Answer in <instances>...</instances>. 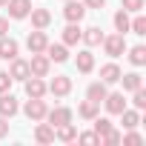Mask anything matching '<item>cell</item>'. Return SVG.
Here are the masks:
<instances>
[{"mask_svg": "<svg viewBox=\"0 0 146 146\" xmlns=\"http://www.w3.org/2000/svg\"><path fill=\"white\" fill-rule=\"evenodd\" d=\"M6 6H9V15H12L15 20H23V17L29 15V6H32V3H29V0H9Z\"/></svg>", "mask_w": 146, "mask_h": 146, "instance_id": "6da1fadb", "label": "cell"}, {"mask_svg": "<svg viewBox=\"0 0 146 146\" xmlns=\"http://www.w3.org/2000/svg\"><path fill=\"white\" fill-rule=\"evenodd\" d=\"M63 15H66V20L75 23V20H80V17L86 15V6H83V3H72V0H69L66 9H63Z\"/></svg>", "mask_w": 146, "mask_h": 146, "instance_id": "7a4b0ae2", "label": "cell"}, {"mask_svg": "<svg viewBox=\"0 0 146 146\" xmlns=\"http://www.w3.org/2000/svg\"><path fill=\"white\" fill-rule=\"evenodd\" d=\"M26 115H29L32 120H40V117L46 115V106H43V100H40V98L29 100V103H26Z\"/></svg>", "mask_w": 146, "mask_h": 146, "instance_id": "3957f363", "label": "cell"}, {"mask_svg": "<svg viewBox=\"0 0 146 146\" xmlns=\"http://www.w3.org/2000/svg\"><path fill=\"white\" fill-rule=\"evenodd\" d=\"M0 57H3V60H15V57H17V43L0 37Z\"/></svg>", "mask_w": 146, "mask_h": 146, "instance_id": "277c9868", "label": "cell"}, {"mask_svg": "<svg viewBox=\"0 0 146 146\" xmlns=\"http://www.w3.org/2000/svg\"><path fill=\"white\" fill-rule=\"evenodd\" d=\"M46 46H49V43H46V35H43V32H32V35H29V49H32L35 54H40Z\"/></svg>", "mask_w": 146, "mask_h": 146, "instance_id": "5b68a950", "label": "cell"}, {"mask_svg": "<svg viewBox=\"0 0 146 146\" xmlns=\"http://www.w3.org/2000/svg\"><path fill=\"white\" fill-rule=\"evenodd\" d=\"M49 20H52L49 9H35V12H32V26H37V29H46V26H49Z\"/></svg>", "mask_w": 146, "mask_h": 146, "instance_id": "8992f818", "label": "cell"}, {"mask_svg": "<svg viewBox=\"0 0 146 146\" xmlns=\"http://www.w3.org/2000/svg\"><path fill=\"white\" fill-rule=\"evenodd\" d=\"M123 49H126V43H123V35H115V37H109V40H106V52H109L112 57H117Z\"/></svg>", "mask_w": 146, "mask_h": 146, "instance_id": "52a82bcc", "label": "cell"}, {"mask_svg": "<svg viewBox=\"0 0 146 146\" xmlns=\"http://www.w3.org/2000/svg\"><path fill=\"white\" fill-rule=\"evenodd\" d=\"M103 100H106V109H109V112H115V115H120V112L126 109L123 95H109V98H103Z\"/></svg>", "mask_w": 146, "mask_h": 146, "instance_id": "ba28073f", "label": "cell"}, {"mask_svg": "<svg viewBox=\"0 0 146 146\" xmlns=\"http://www.w3.org/2000/svg\"><path fill=\"white\" fill-rule=\"evenodd\" d=\"M49 120H52V126H63V123L72 120V112H69V109H54V112L49 115Z\"/></svg>", "mask_w": 146, "mask_h": 146, "instance_id": "9c48e42d", "label": "cell"}, {"mask_svg": "<svg viewBox=\"0 0 146 146\" xmlns=\"http://www.w3.org/2000/svg\"><path fill=\"white\" fill-rule=\"evenodd\" d=\"M100 78H103L106 83H115V80H120V69H117L115 63H109V66L100 69Z\"/></svg>", "mask_w": 146, "mask_h": 146, "instance_id": "30bf717a", "label": "cell"}, {"mask_svg": "<svg viewBox=\"0 0 146 146\" xmlns=\"http://www.w3.org/2000/svg\"><path fill=\"white\" fill-rule=\"evenodd\" d=\"M17 112V100L12 95H3L0 98V115H15Z\"/></svg>", "mask_w": 146, "mask_h": 146, "instance_id": "8fae6325", "label": "cell"}, {"mask_svg": "<svg viewBox=\"0 0 146 146\" xmlns=\"http://www.w3.org/2000/svg\"><path fill=\"white\" fill-rule=\"evenodd\" d=\"M26 75H29V63H26V60H15V63H12V78L26 80Z\"/></svg>", "mask_w": 146, "mask_h": 146, "instance_id": "7c38bea8", "label": "cell"}, {"mask_svg": "<svg viewBox=\"0 0 146 146\" xmlns=\"http://www.w3.org/2000/svg\"><path fill=\"white\" fill-rule=\"evenodd\" d=\"M29 72H35V75H40V78H43L46 72H49V60H46V57H35V60L29 63Z\"/></svg>", "mask_w": 146, "mask_h": 146, "instance_id": "4fadbf2b", "label": "cell"}, {"mask_svg": "<svg viewBox=\"0 0 146 146\" xmlns=\"http://www.w3.org/2000/svg\"><path fill=\"white\" fill-rule=\"evenodd\" d=\"M92 66H95L92 52H80V54H78V69H80V72H92Z\"/></svg>", "mask_w": 146, "mask_h": 146, "instance_id": "5bb4252c", "label": "cell"}, {"mask_svg": "<svg viewBox=\"0 0 146 146\" xmlns=\"http://www.w3.org/2000/svg\"><path fill=\"white\" fill-rule=\"evenodd\" d=\"M69 89H72V80H69V78H54V80H52V92H54V95H66Z\"/></svg>", "mask_w": 146, "mask_h": 146, "instance_id": "9a60e30c", "label": "cell"}, {"mask_svg": "<svg viewBox=\"0 0 146 146\" xmlns=\"http://www.w3.org/2000/svg\"><path fill=\"white\" fill-rule=\"evenodd\" d=\"M26 92H29V98H43V92H46V86L37 80V78H32L29 83H26Z\"/></svg>", "mask_w": 146, "mask_h": 146, "instance_id": "2e32d148", "label": "cell"}, {"mask_svg": "<svg viewBox=\"0 0 146 146\" xmlns=\"http://www.w3.org/2000/svg\"><path fill=\"white\" fill-rule=\"evenodd\" d=\"M80 35H83V32H80V29H78L75 23L63 29V40H66V43H78V40H80Z\"/></svg>", "mask_w": 146, "mask_h": 146, "instance_id": "e0dca14e", "label": "cell"}, {"mask_svg": "<svg viewBox=\"0 0 146 146\" xmlns=\"http://www.w3.org/2000/svg\"><path fill=\"white\" fill-rule=\"evenodd\" d=\"M80 37H83V40H86L89 46H98V43L103 40V35H100V29H95V26H92V29H86V35H80Z\"/></svg>", "mask_w": 146, "mask_h": 146, "instance_id": "ac0fdd59", "label": "cell"}, {"mask_svg": "<svg viewBox=\"0 0 146 146\" xmlns=\"http://www.w3.org/2000/svg\"><path fill=\"white\" fill-rule=\"evenodd\" d=\"M46 49H49V60H54V63H63V60L69 57L63 46H46Z\"/></svg>", "mask_w": 146, "mask_h": 146, "instance_id": "d6986e66", "label": "cell"}, {"mask_svg": "<svg viewBox=\"0 0 146 146\" xmlns=\"http://www.w3.org/2000/svg\"><path fill=\"white\" fill-rule=\"evenodd\" d=\"M103 98H106V89H103V83H92V86H89V100L100 103Z\"/></svg>", "mask_w": 146, "mask_h": 146, "instance_id": "ffe728a7", "label": "cell"}, {"mask_svg": "<svg viewBox=\"0 0 146 146\" xmlns=\"http://www.w3.org/2000/svg\"><path fill=\"white\" fill-rule=\"evenodd\" d=\"M120 78H123V86H126V89H132V92L140 89V75H135V72H132V75H120Z\"/></svg>", "mask_w": 146, "mask_h": 146, "instance_id": "44dd1931", "label": "cell"}, {"mask_svg": "<svg viewBox=\"0 0 146 146\" xmlns=\"http://www.w3.org/2000/svg\"><path fill=\"white\" fill-rule=\"evenodd\" d=\"M115 26H117V32L123 35V32H129V17H126V12H117L115 15Z\"/></svg>", "mask_w": 146, "mask_h": 146, "instance_id": "7402d4cb", "label": "cell"}, {"mask_svg": "<svg viewBox=\"0 0 146 146\" xmlns=\"http://www.w3.org/2000/svg\"><path fill=\"white\" fill-rule=\"evenodd\" d=\"M132 63H135V66L146 63V49H143V46H135V49H132Z\"/></svg>", "mask_w": 146, "mask_h": 146, "instance_id": "603a6c76", "label": "cell"}, {"mask_svg": "<svg viewBox=\"0 0 146 146\" xmlns=\"http://www.w3.org/2000/svg\"><path fill=\"white\" fill-rule=\"evenodd\" d=\"M95 112H98V103H95V100H89V103L80 106V115H83V117H95Z\"/></svg>", "mask_w": 146, "mask_h": 146, "instance_id": "cb8c5ba5", "label": "cell"}, {"mask_svg": "<svg viewBox=\"0 0 146 146\" xmlns=\"http://www.w3.org/2000/svg\"><path fill=\"white\" fill-rule=\"evenodd\" d=\"M129 29H132L135 35H143V32H146V20H143V17H135V23H129Z\"/></svg>", "mask_w": 146, "mask_h": 146, "instance_id": "d4e9b609", "label": "cell"}, {"mask_svg": "<svg viewBox=\"0 0 146 146\" xmlns=\"http://www.w3.org/2000/svg\"><path fill=\"white\" fill-rule=\"evenodd\" d=\"M52 137H54V132H52L49 126H40V129H37V140H40V143H46V140H52Z\"/></svg>", "mask_w": 146, "mask_h": 146, "instance_id": "484cf974", "label": "cell"}, {"mask_svg": "<svg viewBox=\"0 0 146 146\" xmlns=\"http://www.w3.org/2000/svg\"><path fill=\"white\" fill-rule=\"evenodd\" d=\"M123 126H129V129L137 126V115L135 112H123Z\"/></svg>", "mask_w": 146, "mask_h": 146, "instance_id": "4316f807", "label": "cell"}, {"mask_svg": "<svg viewBox=\"0 0 146 146\" xmlns=\"http://www.w3.org/2000/svg\"><path fill=\"white\" fill-rule=\"evenodd\" d=\"M140 6H143V0H123V9L129 12H140Z\"/></svg>", "mask_w": 146, "mask_h": 146, "instance_id": "83f0119b", "label": "cell"}, {"mask_svg": "<svg viewBox=\"0 0 146 146\" xmlns=\"http://www.w3.org/2000/svg\"><path fill=\"white\" fill-rule=\"evenodd\" d=\"M60 137H63V140H72V137H75V129H72L69 123H63V129H60Z\"/></svg>", "mask_w": 146, "mask_h": 146, "instance_id": "f1b7e54d", "label": "cell"}, {"mask_svg": "<svg viewBox=\"0 0 146 146\" xmlns=\"http://www.w3.org/2000/svg\"><path fill=\"white\" fill-rule=\"evenodd\" d=\"M135 106H137V109H143V106H146V95H143L140 89H135Z\"/></svg>", "mask_w": 146, "mask_h": 146, "instance_id": "f546056e", "label": "cell"}, {"mask_svg": "<svg viewBox=\"0 0 146 146\" xmlns=\"http://www.w3.org/2000/svg\"><path fill=\"white\" fill-rule=\"evenodd\" d=\"M12 83V75H6V72H0V92H6Z\"/></svg>", "mask_w": 146, "mask_h": 146, "instance_id": "4dcf8cb0", "label": "cell"}, {"mask_svg": "<svg viewBox=\"0 0 146 146\" xmlns=\"http://www.w3.org/2000/svg\"><path fill=\"white\" fill-rule=\"evenodd\" d=\"M109 129H112V123H109V120H98V132H103V135H106Z\"/></svg>", "mask_w": 146, "mask_h": 146, "instance_id": "1f68e13d", "label": "cell"}, {"mask_svg": "<svg viewBox=\"0 0 146 146\" xmlns=\"http://www.w3.org/2000/svg\"><path fill=\"white\" fill-rule=\"evenodd\" d=\"M6 29H9V20L0 17V37H6Z\"/></svg>", "mask_w": 146, "mask_h": 146, "instance_id": "d6a6232c", "label": "cell"}, {"mask_svg": "<svg viewBox=\"0 0 146 146\" xmlns=\"http://www.w3.org/2000/svg\"><path fill=\"white\" fill-rule=\"evenodd\" d=\"M103 3H106V0H86V6H92V9H100Z\"/></svg>", "mask_w": 146, "mask_h": 146, "instance_id": "836d02e7", "label": "cell"}, {"mask_svg": "<svg viewBox=\"0 0 146 146\" xmlns=\"http://www.w3.org/2000/svg\"><path fill=\"white\" fill-rule=\"evenodd\" d=\"M6 132H9V126H6V120H3V117H0V137H3Z\"/></svg>", "mask_w": 146, "mask_h": 146, "instance_id": "e575fe53", "label": "cell"}, {"mask_svg": "<svg viewBox=\"0 0 146 146\" xmlns=\"http://www.w3.org/2000/svg\"><path fill=\"white\" fill-rule=\"evenodd\" d=\"M3 3H9V0H0V6H3Z\"/></svg>", "mask_w": 146, "mask_h": 146, "instance_id": "d590c367", "label": "cell"}]
</instances>
